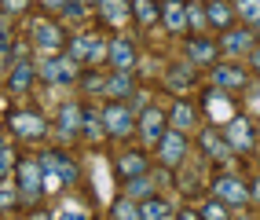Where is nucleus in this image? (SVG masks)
I'll return each instance as SVG.
<instances>
[{
    "instance_id": "11",
    "label": "nucleus",
    "mask_w": 260,
    "mask_h": 220,
    "mask_svg": "<svg viewBox=\"0 0 260 220\" xmlns=\"http://www.w3.org/2000/svg\"><path fill=\"white\" fill-rule=\"evenodd\" d=\"M154 150H158V162L161 165H180L183 158H187V132H180V129H169L165 132V136H161V143L158 147H154Z\"/></svg>"
},
{
    "instance_id": "23",
    "label": "nucleus",
    "mask_w": 260,
    "mask_h": 220,
    "mask_svg": "<svg viewBox=\"0 0 260 220\" xmlns=\"http://www.w3.org/2000/svg\"><path fill=\"white\" fill-rule=\"evenodd\" d=\"M132 4V15H136V22L140 26H158L161 22V0H128Z\"/></svg>"
},
{
    "instance_id": "7",
    "label": "nucleus",
    "mask_w": 260,
    "mask_h": 220,
    "mask_svg": "<svg viewBox=\"0 0 260 220\" xmlns=\"http://www.w3.org/2000/svg\"><path fill=\"white\" fill-rule=\"evenodd\" d=\"M213 198L223 202V206H249V187L231 173H220L213 180Z\"/></svg>"
},
{
    "instance_id": "2",
    "label": "nucleus",
    "mask_w": 260,
    "mask_h": 220,
    "mask_svg": "<svg viewBox=\"0 0 260 220\" xmlns=\"http://www.w3.org/2000/svg\"><path fill=\"white\" fill-rule=\"evenodd\" d=\"M223 140H228V147L235 154H249V150H256V125L246 114H235L231 121L223 125Z\"/></svg>"
},
{
    "instance_id": "25",
    "label": "nucleus",
    "mask_w": 260,
    "mask_h": 220,
    "mask_svg": "<svg viewBox=\"0 0 260 220\" xmlns=\"http://www.w3.org/2000/svg\"><path fill=\"white\" fill-rule=\"evenodd\" d=\"M194 125H198V110L190 107V103H176V107H172V114H169V129L187 132V129H194Z\"/></svg>"
},
{
    "instance_id": "14",
    "label": "nucleus",
    "mask_w": 260,
    "mask_h": 220,
    "mask_svg": "<svg viewBox=\"0 0 260 220\" xmlns=\"http://www.w3.org/2000/svg\"><path fill=\"white\" fill-rule=\"evenodd\" d=\"M202 158L205 162H228L235 150L228 147V140H223V129H202Z\"/></svg>"
},
{
    "instance_id": "39",
    "label": "nucleus",
    "mask_w": 260,
    "mask_h": 220,
    "mask_svg": "<svg viewBox=\"0 0 260 220\" xmlns=\"http://www.w3.org/2000/svg\"><path fill=\"white\" fill-rule=\"evenodd\" d=\"M176 220H202V216H198L194 209H180V216H176Z\"/></svg>"
},
{
    "instance_id": "21",
    "label": "nucleus",
    "mask_w": 260,
    "mask_h": 220,
    "mask_svg": "<svg viewBox=\"0 0 260 220\" xmlns=\"http://www.w3.org/2000/svg\"><path fill=\"white\" fill-rule=\"evenodd\" d=\"M103 92H107L110 99H117V103H125V99L136 92V81H132V70H114L107 77V84H103Z\"/></svg>"
},
{
    "instance_id": "33",
    "label": "nucleus",
    "mask_w": 260,
    "mask_h": 220,
    "mask_svg": "<svg viewBox=\"0 0 260 220\" xmlns=\"http://www.w3.org/2000/svg\"><path fill=\"white\" fill-rule=\"evenodd\" d=\"M198 216H202V220H228V213H223V202H216V198L205 202V206L198 209Z\"/></svg>"
},
{
    "instance_id": "20",
    "label": "nucleus",
    "mask_w": 260,
    "mask_h": 220,
    "mask_svg": "<svg viewBox=\"0 0 260 220\" xmlns=\"http://www.w3.org/2000/svg\"><path fill=\"white\" fill-rule=\"evenodd\" d=\"M33 81H37V66L26 62V59H19V62H15V70L8 74V92L22 96V92H29V88H33Z\"/></svg>"
},
{
    "instance_id": "17",
    "label": "nucleus",
    "mask_w": 260,
    "mask_h": 220,
    "mask_svg": "<svg viewBox=\"0 0 260 220\" xmlns=\"http://www.w3.org/2000/svg\"><path fill=\"white\" fill-rule=\"evenodd\" d=\"M205 19H209V29H231L235 26V8L231 0H205Z\"/></svg>"
},
{
    "instance_id": "13",
    "label": "nucleus",
    "mask_w": 260,
    "mask_h": 220,
    "mask_svg": "<svg viewBox=\"0 0 260 220\" xmlns=\"http://www.w3.org/2000/svg\"><path fill=\"white\" fill-rule=\"evenodd\" d=\"M29 41L41 48V52H59L62 48V26L51 19H37L29 26Z\"/></svg>"
},
{
    "instance_id": "22",
    "label": "nucleus",
    "mask_w": 260,
    "mask_h": 220,
    "mask_svg": "<svg viewBox=\"0 0 260 220\" xmlns=\"http://www.w3.org/2000/svg\"><path fill=\"white\" fill-rule=\"evenodd\" d=\"M253 48H256V44H253V33H249V29H235V26H231V29L220 33V52H231V55L238 52V55H242V52H253Z\"/></svg>"
},
{
    "instance_id": "6",
    "label": "nucleus",
    "mask_w": 260,
    "mask_h": 220,
    "mask_svg": "<svg viewBox=\"0 0 260 220\" xmlns=\"http://www.w3.org/2000/svg\"><path fill=\"white\" fill-rule=\"evenodd\" d=\"M183 55L190 66H213L220 62V44L209 41V33H194V37L183 41Z\"/></svg>"
},
{
    "instance_id": "40",
    "label": "nucleus",
    "mask_w": 260,
    "mask_h": 220,
    "mask_svg": "<svg viewBox=\"0 0 260 220\" xmlns=\"http://www.w3.org/2000/svg\"><path fill=\"white\" fill-rule=\"evenodd\" d=\"M29 220H51V216H48V209H33V213H29Z\"/></svg>"
},
{
    "instance_id": "29",
    "label": "nucleus",
    "mask_w": 260,
    "mask_h": 220,
    "mask_svg": "<svg viewBox=\"0 0 260 220\" xmlns=\"http://www.w3.org/2000/svg\"><path fill=\"white\" fill-rule=\"evenodd\" d=\"M235 19H246L249 26H260V0H231Z\"/></svg>"
},
{
    "instance_id": "31",
    "label": "nucleus",
    "mask_w": 260,
    "mask_h": 220,
    "mask_svg": "<svg viewBox=\"0 0 260 220\" xmlns=\"http://www.w3.org/2000/svg\"><path fill=\"white\" fill-rule=\"evenodd\" d=\"M114 220H140V206H136L132 198H117L114 202V209H110Z\"/></svg>"
},
{
    "instance_id": "27",
    "label": "nucleus",
    "mask_w": 260,
    "mask_h": 220,
    "mask_svg": "<svg viewBox=\"0 0 260 220\" xmlns=\"http://www.w3.org/2000/svg\"><path fill=\"white\" fill-rule=\"evenodd\" d=\"M169 216V202L158 198V195H150L140 202V220H165Z\"/></svg>"
},
{
    "instance_id": "41",
    "label": "nucleus",
    "mask_w": 260,
    "mask_h": 220,
    "mask_svg": "<svg viewBox=\"0 0 260 220\" xmlns=\"http://www.w3.org/2000/svg\"><path fill=\"white\" fill-rule=\"evenodd\" d=\"M81 4H88V8H92V4H99V0H81Z\"/></svg>"
},
{
    "instance_id": "5",
    "label": "nucleus",
    "mask_w": 260,
    "mask_h": 220,
    "mask_svg": "<svg viewBox=\"0 0 260 220\" xmlns=\"http://www.w3.org/2000/svg\"><path fill=\"white\" fill-rule=\"evenodd\" d=\"M15 173H19V198L26 202H37L44 195V165L41 162H19L15 165Z\"/></svg>"
},
{
    "instance_id": "8",
    "label": "nucleus",
    "mask_w": 260,
    "mask_h": 220,
    "mask_svg": "<svg viewBox=\"0 0 260 220\" xmlns=\"http://www.w3.org/2000/svg\"><path fill=\"white\" fill-rule=\"evenodd\" d=\"M136 132L143 136V143H147V147H158V143H161V136L169 132V117H165L161 110L147 107L140 117H136Z\"/></svg>"
},
{
    "instance_id": "28",
    "label": "nucleus",
    "mask_w": 260,
    "mask_h": 220,
    "mask_svg": "<svg viewBox=\"0 0 260 220\" xmlns=\"http://www.w3.org/2000/svg\"><path fill=\"white\" fill-rule=\"evenodd\" d=\"M187 29H194V33L209 29V19H205V4H202V0H187Z\"/></svg>"
},
{
    "instance_id": "10",
    "label": "nucleus",
    "mask_w": 260,
    "mask_h": 220,
    "mask_svg": "<svg viewBox=\"0 0 260 220\" xmlns=\"http://www.w3.org/2000/svg\"><path fill=\"white\" fill-rule=\"evenodd\" d=\"M37 77H44L48 84H70L77 81V70H74V59L70 55H51L37 66Z\"/></svg>"
},
{
    "instance_id": "18",
    "label": "nucleus",
    "mask_w": 260,
    "mask_h": 220,
    "mask_svg": "<svg viewBox=\"0 0 260 220\" xmlns=\"http://www.w3.org/2000/svg\"><path fill=\"white\" fill-rule=\"evenodd\" d=\"M147 169H150V158L143 154V150H125V154L117 158L114 173H117V180H132V176L147 173Z\"/></svg>"
},
{
    "instance_id": "30",
    "label": "nucleus",
    "mask_w": 260,
    "mask_h": 220,
    "mask_svg": "<svg viewBox=\"0 0 260 220\" xmlns=\"http://www.w3.org/2000/svg\"><path fill=\"white\" fill-rule=\"evenodd\" d=\"M136 195H143V198L154 195V180H150V173H140V176L125 180V198H136Z\"/></svg>"
},
{
    "instance_id": "12",
    "label": "nucleus",
    "mask_w": 260,
    "mask_h": 220,
    "mask_svg": "<svg viewBox=\"0 0 260 220\" xmlns=\"http://www.w3.org/2000/svg\"><path fill=\"white\" fill-rule=\"evenodd\" d=\"M41 165H44V176H55L62 187H70V183L77 180V165H74L70 154H62V150H51V154H44Z\"/></svg>"
},
{
    "instance_id": "24",
    "label": "nucleus",
    "mask_w": 260,
    "mask_h": 220,
    "mask_svg": "<svg viewBox=\"0 0 260 220\" xmlns=\"http://www.w3.org/2000/svg\"><path fill=\"white\" fill-rule=\"evenodd\" d=\"M55 132L59 136H77L81 132V107L77 103H62V110L55 117Z\"/></svg>"
},
{
    "instance_id": "35",
    "label": "nucleus",
    "mask_w": 260,
    "mask_h": 220,
    "mask_svg": "<svg viewBox=\"0 0 260 220\" xmlns=\"http://www.w3.org/2000/svg\"><path fill=\"white\" fill-rule=\"evenodd\" d=\"M29 8V0H0V11H8V15H19Z\"/></svg>"
},
{
    "instance_id": "9",
    "label": "nucleus",
    "mask_w": 260,
    "mask_h": 220,
    "mask_svg": "<svg viewBox=\"0 0 260 220\" xmlns=\"http://www.w3.org/2000/svg\"><path fill=\"white\" fill-rule=\"evenodd\" d=\"M8 125H11L15 136H22V140H41L44 132H48V121H44L37 110H15L8 117Z\"/></svg>"
},
{
    "instance_id": "34",
    "label": "nucleus",
    "mask_w": 260,
    "mask_h": 220,
    "mask_svg": "<svg viewBox=\"0 0 260 220\" xmlns=\"http://www.w3.org/2000/svg\"><path fill=\"white\" fill-rule=\"evenodd\" d=\"M11 169H15V154H11V147H8L4 140H0V180H4V176L11 173Z\"/></svg>"
},
{
    "instance_id": "15",
    "label": "nucleus",
    "mask_w": 260,
    "mask_h": 220,
    "mask_svg": "<svg viewBox=\"0 0 260 220\" xmlns=\"http://www.w3.org/2000/svg\"><path fill=\"white\" fill-rule=\"evenodd\" d=\"M107 62L114 66V70H132L136 66V44L128 37H114L107 44Z\"/></svg>"
},
{
    "instance_id": "38",
    "label": "nucleus",
    "mask_w": 260,
    "mask_h": 220,
    "mask_svg": "<svg viewBox=\"0 0 260 220\" xmlns=\"http://www.w3.org/2000/svg\"><path fill=\"white\" fill-rule=\"evenodd\" d=\"M249 62H253V70L260 74V44H256V48H253V52H249Z\"/></svg>"
},
{
    "instance_id": "19",
    "label": "nucleus",
    "mask_w": 260,
    "mask_h": 220,
    "mask_svg": "<svg viewBox=\"0 0 260 220\" xmlns=\"http://www.w3.org/2000/svg\"><path fill=\"white\" fill-rule=\"evenodd\" d=\"M95 11H99V19L107 22V26L121 29V26L128 22V11H132V4H128V0H99V4H95Z\"/></svg>"
},
{
    "instance_id": "37",
    "label": "nucleus",
    "mask_w": 260,
    "mask_h": 220,
    "mask_svg": "<svg viewBox=\"0 0 260 220\" xmlns=\"http://www.w3.org/2000/svg\"><path fill=\"white\" fill-rule=\"evenodd\" d=\"M66 4H70V0H41V8H44V11H62Z\"/></svg>"
},
{
    "instance_id": "4",
    "label": "nucleus",
    "mask_w": 260,
    "mask_h": 220,
    "mask_svg": "<svg viewBox=\"0 0 260 220\" xmlns=\"http://www.w3.org/2000/svg\"><path fill=\"white\" fill-rule=\"evenodd\" d=\"M209 81L220 92H242L249 84V74H246V66H238V62H213L209 66Z\"/></svg>"
},
{
    "instance_id": "26",
    "label": "nucleus",
    "mask_w": 260,
    "mask_h": 220,
    "mask_svg": "<svg viewBox=\"0 0 260 220\" xmlns=\"http://www.w3.org/2000/svg\"><path fill=\"white\" fill-rule=\"evenodd\" d=\"M84 140H107V129H103V117L95 110H81V132Z\"/></svg>"
},
{
    "instance_id": "16",
    "label": "nucleus",
    "mask_w": 260,
    "mask_h": 220,
    "mask_svg": "<svg viewBox=\"0 0 260 220\" xmlns=\"http://www.w3.org/2000/svg\"><path fill=\"white\" fill-rule=\"evenodd\" d=\"M161 26L169 33H187V0H161Z\"/></svg>"
},
{
    "instance_id": "3",
    "label": "nucleus",
    "mask_w": 260,
    "mask_h": 220,
    "mask_svg": "<svg viewBox=\"0 0 260 220\" xmlns=\"http://www.w3.org/2000/svg\"><path fill=\"white\" fill-rule=\"evenodd\" d=\"M107 44L99 33H77V37L70 41V48H66V55H70L74 62H103L107 59Z\"/></svg>"
},
{
    "instance_id": "1",
    "label": "nucleus",
    "mask_w": 260,
    "mask_h": 220,
    "mask_svg": "<svg viewBox=\"0 0 260 220\" xmlns=\"http://www.w3.org/2000/svg\"><path fill=\"white\" fill-rule=\"evenodd\" d=\"M99 117H103V129H107V140H132L136 136V114H132L128 103L110 99V103L99 110Z\"/></svg>"
},
{
    "instance_id": "36",
    "label": "nucleus",
    "mask_w": 260,
    "mask_h": 220,
    "mask_svg": "<svg viewBox=\"0 0 260 220\" xmlns=\"http://www.w3.org/2000/svg\"><path fill=\"white\" fill-rule=\"evenodd\" d=\"M15 202H19V191H0V213L15 209Z\"/></svg>"
},
{
    "instance_id": "32",
    "label": "nucleus",
    "mask_w": 260,
    "mask_h": 220,
    "mask_svg": "<svg viewBox=\"0 0 260 220\" xmlns=\"http://www.w3.org/2000/svg\"><path fill=\"white\" fill-rule=\"evenodd\" d=\"M169 84H172V88H176V84H194V70H190V62L169 66Z\"/></svg>"
},
{
    "instance_id": "42",
    "label": "nucleus",
    "mask_w": 260,
    "mask_h": 220,
    "mask_svg": "<svg viewBox=\"0 0 260 220\" xmlns=\"http://www.w3.org/2000/svg\"><path fill=\"white\" fill-rule=\"evenodd\" d=\"M242 220H246V216H242Z\"/></svg>"
}]
</instances>
